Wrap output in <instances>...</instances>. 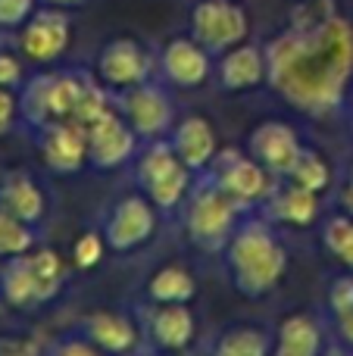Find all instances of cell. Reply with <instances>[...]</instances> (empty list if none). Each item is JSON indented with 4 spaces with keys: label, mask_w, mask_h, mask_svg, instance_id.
<instances>
[{
    "label": "cell",
    "mask_w": 353,
    "mask_h": 356,
    "mask_svg": "<svg viewBox=\"0 0 353 356\" xmlns=\"http://www.w3.org/2000/svg\"><path fill=\"white\" fill-rule=\"evenodd\" d=\"M238 207L213 178L197 181L185 200V232L200 250H225L231 232L238 228Z\"/></svg>",
    "instance_id": "cell-6"
},
{
    "label": "cell",
    "mask_w": 353,
    "mask_h": 356,
    "mask_svg": "<svg viewBox=\"0 0 353 356\" xmlns=\"http://www.w3.org/2000/svg\"><path fill=\"white\" fill-rule=\"evenodd\" d=\"M160 75L175 88H200L213 75V54L194 38H172L160 50Z\"/></svg>",
    "instance_id": "cell-16"
},
{
    "label": "cell",
    "mask_w": 353,
    "mask_h": 356,
    "mask_svg": "<svg viewBox=\"0 0 353 356\" xmlns=\"http://www.w3.org/2000/svg\"><path fill=\"white\" fill-rule=\"evenodd\" d=\"M44 356H110V353H104L100 347H94L88 338H60V341H54V344L44 350Z\"/></svg>",
    "instance_id": "cell-31"
},
{
    "label": "cell",
    "mask_w": 353,
    "mask_h": 356,
    "mask_svg": "<svg viewBox=\"0 0 353 356\" xmlns=\"http://www.w3.org/2000/svg\"><path fill=\"white\" fill-rule=\"evenodd\" d=\"M169 144L179 154V160L191 169L194 175H204L213 166L219 154V141H216V129L206 122L204 116H185L172 125L169 131Z\"/></svg>",
    "instance_id": "cell-19"
},
{
    "label": "cell",
    "mask_w": 353,
    "mask_h": 356,
    "mask_svg": "<svg viewBox=\"0 0 353 356\" xmlns=\"http://www.w3.org/2000/svg\"><path fill=\"white\" fill-rule=\"evenodd\" d=\"M106 250V241H104V232H85L79 241H75L72 247V263L79 266V269H91V266L100 263V257H104Z\"/></svg>",
    "instance_id": "cell-29"
},
{
    "label": "cell",
    "mask_w": 353,
    "mask_h": 356,
    "mask_svg": "<svg viewBox=\"0 0 353 356\" xmlns=\"http://www.w3.org/2000/svg\"><path fill=\"white\" fill-rule=\"evenodd\" d=\"M16 119H19V97H16V91L0 88V138H3L6 131H13Z\"/></svg>",
    "instance_id": "cell-33"
},
{
    "label": "cell",
    "mask_w": 353,
    "mask_h": 356,
    "mask_svg": "<svg viewBox=\"0 0 353 356\" xmlns=\"http://www.w3.org/2000/svg\"><path fill=\"white\" fill-rule=\"evenodd\" d=\"M263 50L269 88L313 116L335 110L353 81V25L329 3L322 13L294 19Z\"/></svg>",
    "instance_id": "cell-1"
},
{
    "label": "cell",
    "mask_w": 353,
    "mask_h": 356,
    "mask_svg": "<svg viewBox=\"0 0 353 356\" xmlns=\"http://www.w3.org/2000/svg\"><path fill=\"white\" fill-rule=\"evenodd\" d=\"M272 356H322V328L313 316L291 313L279 322Z\"/></svg>",
    "instance_id": "cell-23"
},
{
    "label": "cell",
    "mask_w": 353,
    "mask_h": 356,
    "mask_svg": "<svg viewBox=\"0 0 353 356\" xmlns=\"http://www.w3.org/2000/svg\"><path fill=\"white\" fill-rule=\"evenodd\" d=\"M216 79L222 91H250L266 81V50L256 44H238V47L219 54Z\"/></svg>",
    "instance_id": "cell-20"
},
{
    "label": "cell",
    "mask_w": 353,
    "mask_h": 356,
    "mask_svg": "<svg viewBox=\"0 0 353 356\" xmlns=\"http://www.w3.org/2000/svg\"><path fill=\"white\" fill-rule=\"evenodd\" d=\"M38 10V0H0V31H19Z\"/></svg>",
    "instance_id": "cell-30"
},
{
    "label": "cell",
    "mask_w": 353,
    "mask_h": 356,
    "mask_svg": "<svg viewBox=\"0 0 353 356\" xmlns=\"http://www.w3.org/2000/svg\"><path fill=\"white\" fill-rule=\"evenodd\" d=\"M72 41V16L60 6H38L19 29V54L31 63H56Z\"/></svg>",
    "instance_id": "cell-13"
},
{
    "label": "cell",
    "mask_w": 353,
    "mask_h": 356,
    "mask_svg": "<svg viewBox=\"0 0 353 356\" xmlns=\"http://www.w3.org/2000/svg\"><path fill=\"white\" fill-rule=\"evenodd\" d=\"M66 263L54 250H28L6 259L0 272V294L16 309H35L60 294Z\"/></svg>",
    "instance_id": "cell-5"
},
{
    "label": "cell",
    "mask_w": 353,
    "mask_h": 356,
    "mask_svg": "<svg viewBox=\"0 0 353 356\" xmlns=\"http://www.w3.org/2000/svg\"><path fill=\"white\" fill-rule=\"evenodd\" d=\"M35 250V228L0 207V259H13Z\"/></svg>",
    "instance_id": "cell-26"
},
{
    "label": "cell",
    "mask_w": 353,
    "mask_h": 356,
    "mask_svg": "<svg viewBox=\"0 0 353 356\" xmlns=\"http://www.w3.org/2000/svg\"><path fill=\"white\" fill-rule=\"evenodd\" d=\"M213 356H272V344L263 328L254 325H235L219 334Z\"/></svg>",
    "instance_id": "cell-25"
},
{
    "label": "cell",
    "mask_w": 353,
    "mask_h": 356,
    "mask_svg": "<svg viewBox=\"0 0 353 356\" xmlns=\"http://www.w3.org/2000/svg\"><path fill=\"white\" fill-rule=\"evenodd\" d=\"M154 69H156L154 54L135 38H113L97 54V81L113 94L150 81Z\"/></svg>",
    "instance_id": "cell-11"
},
{
    "label": "cell",
    "mask_w": 353,
    "mask_h": 356,
    "mask_svg": "<svg viewBox=\"0 0 353 356\" xmlns=\"http://www.w3.org/2000/svg\"><path fill=\"white\" fill-rule=\"evenodd\" d=\"M329 163L322 160V156L316 154V150H310L306 147L304 150V156L297 160V166L291 169V175L285 178V181H294V184H300V188H306V191H313V194H322L325 188H329Z\"/></svg>",
    "instance_id": "cell-28"
},
{
    "label": "cell",
    "mask_w": 353,
    "mask_h": 356,
    "mask_svg": "<svg viewBox=\"0 0 353 356\" xmlns=\"http://www.w3.org/2000/svg\"><path fill=\"white\" fill-rule=\"evenodd\" d=\"M0 207H6L22 222H28L31 228H38L47 216V200H44L41 184L22 169H10L0 175Z\"/></svg>",
    "instance_id": "cell-21"
},
{
    "label": "cell",
    "mask_w": 353,
    "mask_h": 356,
    "mask_svg": "<svg viewBox=\"0 0 353 356\" xmlns=\"http://www.w3.org/2000/svg\"><path fill=\"white\" fill-rule=\"evenodd\" d=\"M156 213L160 209L144 194H125L110 207L104 219V241L110 250L131 253L144 247L156 232Z\"/></svg>",
    "instance_id": "cell-12"
},
{
    "label": "cell",
    "mask_w": 353,
    "mask_h": 356,
    "mask_svg": "<svg viewBox=\"0 0 353 356\" xmlns=\"http://www.w3.org/2000/svg\"><path fill=\"white\" fill-rule=\"evenodd\" d=\"M81 338H88L94 347H100L110 356H129L141 344V328L135 325V319H129L125 313H113V309H94L81 319L79 325Z\"/></svg>",
    "instance_id": "cell-18"
},
{
    "label": "cell",
    "mask_w": 353,
    "mask_h": 356,
    "mask_svg": "<svg viewBox=\"0 0 353 356\" xmlns=\"http://www.w3.org/2000/svg\"><path fill=\"white\" fill-rule=\"evenodd\" d=\"M88 131V166L97 172H113V169L125 166L135 160L141 138L131 131V125L122 119L116 104H110L100 116H94L85 125Z\"/></svg>",
    "instance_id": "cell-10"
},
{
    "label": "cell",
    "mask_w": 353,
    "mask_h": 356,
    "mask_svg": "<svg viewBox=\"0 0 353 356\" xmlns=\"http://www.w3.org/2000/svg\"><path fill=\"white\" fill-rule=\"evenodd\" d=\"M206 172L241 209L250 203H266L275 191V175L241 150H219Z\"/></svg>",
    "instance_id": "cell-9"
},
{
    "label": "cell",
    "mask_w": 353,
    "mask_h": 356,
    "mask_svg": "<svg viewBox=\"0 0 353 356\" xmlns=\"http://www.w3.org/2000/svg\"><path fill=\"white\" fill-rule=\"evenodd\" d=\"M22 85H25L22 56L0 50V88H10V91H16V88H22Z\"/></svg>",
    "instance_id": "cell-32"
},
{
    "label": "cell",
    "mask_w": 353,
    "mask_h": 356,
    "mask_svg": "<svg viewBox=\"0 0 353 356\" xmlns=\"http://www.w3.org/2000/svg\"><path fill=\"white\" fill-rule=\"evenodd\" d=\"M350 135H353V116H350Z\"/></svg>",
    "instance_id": "cell-38"
},
{
    "label": "cell",
    "mask_w": 353,
    "mask_h": 356,
    "mask_svg": "<svg viewBox=\"0 0 353 356\" xmlns=\"http://www.w3.org/2000/svg\"><path fill=\"white\" fill-rule=\"evenodd\" d=\"M197 322L188 303H154L141 322V334H147L150 347L166 353H179L191 344Z\"/></svg>",
    "instance_id": "cell-17"
},
{
    "label": "cell",
    "mask_w": 353,
    "mask_h": 356,
    "mask_svg": "<svg viewBox=\"0 0 353 356\" xmlns=\"http://www.w3.org/2000/svg\"><path fill=\"white\" fill-rule=\"evenodd\" d=\"M269 213V219L281 222V225H291V228H306L319 219V194L313 191L300 188L294 181H285L269 194V200L263 203Z\"/></svg>",
    "instance_id": "cell-22"
},
{
    "label": "cell",
    "mask_w": 353,
    "mask_h": 356,
    "mask_svg": "<svg viewBox=\"0 0 353 356\" xmlns=\"http://www.w3.org/2000/svg\"><path fill=\"white\" fill-rule=\"evenodd\" d=\"M135 181L156 209L169 213V209H179L188 200L194 188V172L179 160L169 138H156V141H144L138 147Z\"/></svg>",
    "instance_id": "cell-4"
},
{
    "label": "cell",
    "mask_w": 353,
    "mask_h": 356,
    "mask_svg": "<svg viewBox=\"0 0 353 356\" xmlns=\"http://www.w3.org/2000/svg\"><path fill=\"white\" fill-rule=\"evenodd\" d=\"M116 110L131 125L141 141H156V138H169L175 125V104L169 97L166 88L156 81H144V85L125 88L116 94Z\"/></svg>",
    "instance_id": "cell-8"
},
{
    "label": "cell",
    "mask_w": 353,
    "mask_h": 356,
    "mask_svg": "<svg viewBox=\"0 0 353 356\" xmlns=\"http://www.w3.org/2000/svg\"><path fill=\"white\" fill-rule=\"evenodd\" d=\"M335 319H338V334L344 338V344L353 347V307L341 309V313H335Z\"/></svg>",
    "instance_id": "cell-34"
},
{
    "label": "cell",
    "mask_w": 353,
    "mask_h": 356,
    "mask_svg": "<svg viewBox=\"0 0 353 356\" xmlns=\"http://www.w3.org/2000/svg\"><path fill=\"white\" fill-rule=\"evenodd\" d=\"M138 356H172V353H166V350H156V347H150V350H144V353H138Z\"/></svg>",
    "instance_id": "cell-37"
},
{
    "label": "cell",
    "mask_w": 353,
    "mask_h": 356,
    "mask_svg": "<svg viewBox=\"0 0 353 356\" xmlns=\"http://www.w3.org/2000/svg\"><path fill=\"white\" fill-rule=\"evenodd\" d=\"M250 19L235 0H197L191 10V38L213 56L247 41Z\"/></svg>",
    "instance_id": "cell-7"
},
{
    "label": "cell",
    "mask_w": 353,
    "mask_h": 356,
    "mask_svg": "<svg viewBox=\"0 0 353 356\" xmlns=\"http://www.w3.org/2000/svg\"><path fill=\"white\" fill-rule=\"evenodd\" d=\"M94 85H97V79L85 69L35 75L19 88L22 91L19 94V119H25L31 129L60 122V119H75Z\"/></svg>",
    "instance_id": "cell-3"
},
{
    "label": "cell",
    "mask_w": 353,
    "mask_h": 356,
    "mask_svg": "<svg viewBox=\"0 0 353 356\" xmlns=\"http://www.w3.org/2000/svg\"><path fill=\"white\" fill-rule=\"evenodd\" d=\"M231 284L244 297H266L285 278L288 250L266 219H244L225 244Z\"/></svg>",
    "instance_id": "cell-2"
},
{
    "label": "cell",
    "mask_w": 353,
    "mask_h": 356,
    "mask_svg": "<svg viewBox=\"0 0 353 356\" xmlns=\"http://www.w3.org/2000/svg\"><path fill=\"white\" fill-rule=\"evenodd\" d=\"M250 156L256 163L269 169L275 178H288L291 169L297 166V160L304 156V144H300L297 131L288 122H279V119H269V122L256 125L250 131Z\"/></svg>",
    "instance_id": "cell-15"
},
{
    "label": "cell",
    "mask_w": 353,
    "mask_h": 356,
    "mask_svg": "<svg viewBox=\"0 0 353 356\" xmlns=\"http://www.w3.org/2000/svg\"><path fill=\"white\" fill-rule=\"evenodd\" d=\"M38 131V154L44 166L56 175H75L88 166V131L75 119L47 122Z\"/></svg>",
    "instance_id": "cell-14"
},
{
    "label": "cell",
    "mask_w": 353,
    "mask_h": 356,
    "mask_svg": "<svg viewBox=\"0 0 353 356\" xmlns=\"http://www.w3.org/2000/svg\"><path fill=\"white\" fill-rule=\"evenodd\" d=\"M44 6H60V10H75V6H85L88 0H38Z\"/></svg>",
    "instance_id": "cell-36"
},
{
    "label": "cell",
    "mask_w": 353,
    "mask_h": 356,
    "mask_svg": "<svg viewBox=\"0 0 353 356\" xmlns=\"http://www.w3.org/2000/svg\"><path fill=\"white\" fill-rule=\"evenodd\" d=\"M341 209L353 216V163L347 169V178H344V184H341Z\"/></svg>",
    "instance_id": "cell-35"
},
{
    "label": "cell",
    "mask_w": 353,
    "mask_h": 356,
    "mask_svg": "<svg viewBox=\"0 0 353 356\" xmlns=\"http://www.w3.org/2000/svg\"><path fill=\"white\" fill-rule=\"evenodd\" d=\"M322 244L331 257L341 259V266L353 275V216L350 213H338L325 222Z\"/></svg>",
    "instance_id": "cell-27"
},
{
    "label": "cell",
    "mask_w": 353,
    "mask_h": 356,
    "mask_svg": "<svg viewBox=\"0 0 353 356\" xmlns=\"http://www.w3.org/2000/svg\"><path fill=\"white\" fill-rule=\"evenodd\" d=\"M194 294H197V282L185 266H163L147 282L150 303H191Z\"/></svg>",
    "instance_id": "cell-24"
}]
</instances>
